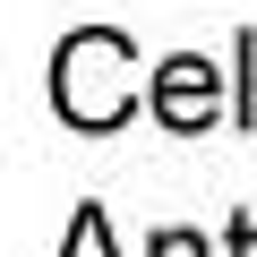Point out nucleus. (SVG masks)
Returning <instances> with one entry per match:
<instances>
[{
    "instance_id": "20e7f679",
    "label": "nucleus",
    "mask_w": 257,
    "mask_h": 257,
    "mask_svg": "<svg viewBox=\"0 0 257 257\" xmlns=\"http://www.w3.org/2000/svg\"><path fill=\"white\" fill-rule=\"evenodd\" d=\"M240 128H257V26L240 35Z\"/></svg>"
},
{
    "instance_id": "f03ea898",
    "label": "nucleus",
    "mask_w": 257,
    "mask_h": 257,
    "mask_svg": "<svg viewBox=\"0 0 257 257\" xmlns=\"http://www.w3.org/2000/svg\"><path fill=\"white\" fill-rule=\"evenodd\" d=\"M214 111H223V69H214V60L180 52V60H163V69H155V120H163V128L197 138Z\"/></svg>"
},
{
    "instance_id": "7ed1b4c3",
    "label": "nucleus",
    "mask_w": 257,
    "mask_h": 257,
    "mask_svg": "<svg viewBox=\"0 0 257 257\" xmlns=\"http://www.w3.org/2000/svg\"><path fill=\"white\" fill-rule=\"evenodd\" d=\"M60 257H111V223H103V206H77V223H69Z\"/></svg>"
},
{
    "instance_id": "423d86ee",
    "label": "nucleus",
    "mask_w": 257,
    "mask_h": 257,
    "mask_svg": "<svg viewBox=\"0 0 257 257\" xmlns=\"http://www.w3.org/2000/svg\"><path fill=\"white\" fill-rule=\"evenodd\" d=\"M231 257H257V223L248 214H231Z\"/></svg>"
},
{
    "instance_id": "f257e3e1",
    "label": "nucleus",
    "mask_w": 257,
    "mask_h": 257,
    "mask_svg": "<svg viewBox=\"0 0 257 257\" xmlns=\"http://www.w3.org/2000/svg\"><path fill=\"white\" fill-rule=\"evenodd\" d=\"M128 69H138L128 35H111V26H77V35L52 52V103H60V120H69V128H120L128 103H138Z\"/></svg>"
},
{
    "instance_id": "39448f33",
    "label": "nucleus",
    "mask_w": 257,
    "mask_h": 257,
    "mask_svg": "<svg viewBox=\"0 0 257 257\" xmlns=\"http://www.w3.org/2000/svg\"><path fill=\"white\" fill-rule=\"evenodd\" d=\"M155 257H206V240H189V231H163V240H155Z\"/></svg>"
}]
</instances>
